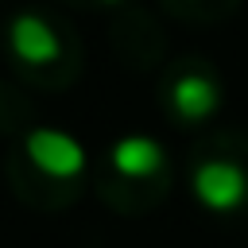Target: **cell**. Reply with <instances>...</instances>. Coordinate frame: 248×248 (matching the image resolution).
<instances>
[{"mask_svg": "<svg viewBox=\"0 0 248 248\" xmlns=\"http://www.w3.org/2000/svg\"><path fill=\"white\" fill-rule=\"evenodd\" d=\"M27 155L50 178H74L85 167V147L62 128H35L27 136Z\"/></svg>", "mask_w": 248, "mask_h": 248, "instance_id": "cell-1", "label": "cell"}, {"mask_svg": "<svg viewBox=\"0 0 248 248\" xmlns=\"http://www.w3.org/2000/svg\"><path fill=\"white\" fill-rule=\"evenodd\" d=\"M8 46L27 66H46L58 58V39H54L50 23L39 16H16L8 27Z\"/></svg>", "mask_w": 248, "mask_h": 248, "instance_id": "cell-3", "label": "cell"}, {"mask_svg": "<svg viewBox=\"0 0 248 248\" xmlns=\"http://www.w3.org/2000/svg\"><path fill=\"white\" fill-rule=\"evenodd\" d=\"M194 194L205 209H236L248 198V178L232 163H202L194 174Z\"/></svg>", "mask_w": 248, "mask_h": 248, "instance_id": "cell-2", "label": "cell"}, {"mask_svg": "<svg viewBox=\"0 0 248 248\" xmlns=\"http://www.w3.org/2000/svg\"><path fill=\"white\" fill-rule=\"evenodd\" d=\"M217 85L209 81V78H198V74H190V78H178L174 81V89H170V101H174V108L182 112V116H190V120H198V116H209L213 108H217Z\"/></svg>", "mask_w": 248, "mask_h": 248, "instance_id": "cell-5", "label": "cell"}, {"mask_svg": "<svg viewBox=\"0 0 248 248\" xmlns=\"http://www.w3.org/2000/svg\"><path fill=\"white\" fill-rule=\"evenodd\" d=\"M112 167L128 178H147L163 167V147L147 136H124L112 147Z\"/></svg>", "mask_w": 248, "mask_h": 248, "instance_id": "cell-4", "label": "cell"}]
</instances>
